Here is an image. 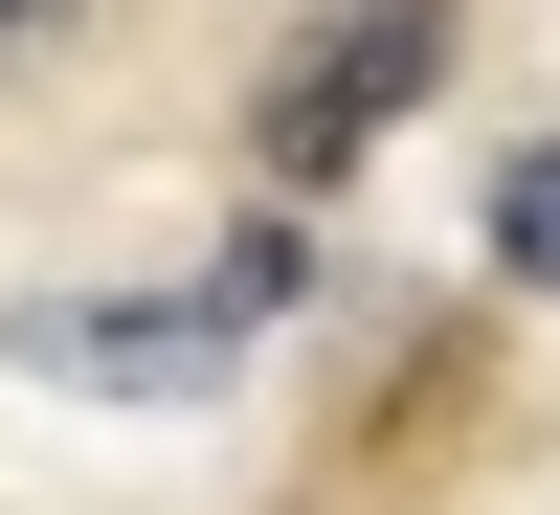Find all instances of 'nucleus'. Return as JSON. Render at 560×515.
I'll use <instances>...</instances> for the list:
<instances>
[{
	"instance_id": "nucleus-1",
	"label": "nucleus",
	"mask_w": 560,
	"mask_h": 515,
	"mask_svg": "<svg viewBox=\"0 0 560 515\" xmlns=\"http://www.w3.org/2000/svg\"><path fill=\"white\" fill-rule=\"evenodd\" d=\"M448 45H471V0H337V23H314L292 68L247 90V157L292 179V202H337V179L382 157V134L427 113V90H448Z\"/></svg>"
},
{
	"instance_id": "nucleus-2",
	"label": "nucleus",
	"mask_w": 560,
	"mask_h": 515,
	"mask_svg": "<svg viewBox=\"0 0 560 515\" xmlns=\"http://www.w3.org/2000/svg\"><path fill=\"white\" fill-rule=\"evenodd\" d=\"M23 382H90V403H224L247 382V292H68V314H23Z\"/></svg>"
},
{
	"instance_id": "nucleus-3",
	"label": "nucleus",
	"mask_w": 560,
	"mask_h": 515,
	"mask_svg": "<svg viewBox=\"0 0 560 515\" xmlns=\"http://www.w3.org/2000/svg\"><path fill=\"white\" fill-rule=\"evenodd\" d=\"M493 269H516V292H560V134L493 179Z\"/></svg>"
},
{
	"instance_id": "nucleus-4",
	"label": "nucleus",
	"mask_w": 560,
	"mask_h": 515,
	"mask_svg": "<svg viewBox=\"0 0 560 515\" xmlns=\"http://www.w3.org/2000/svg\"><path fill=\"white\" fill-rule=\"evenodd\" d=\"M68 23H90V0H0V68H23V45H68Z\"/></svg>"
}]
</instances>
